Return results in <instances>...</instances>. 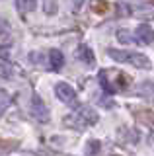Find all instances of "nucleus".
<instances>
[{
  "mask_svg": "<svg viewBox=\"0 0 154 156\" xmlns=\"http://www.w3.org/2000/svg\"><path fill=\"white\" fill-rule=\"evenodd\" d=\"M107 55L117 62H125V65H131L135 68H142V70H148L152 66L150 58L146 55L131 51V49H107Z\"/></svg>",
  "mask_w": 154,
  "mask_h": 156,
  "instance_id": "1",
  "label": "nucleus"
},
{
  "mask_svg": "<svg viewBox=\"0 0 154 156\" xmlns=\"http://www.w3.org/2000/svg\"><path fill=\"white\" fill-rule=\"evenodd\" d=\"M98 113H96V109L92 107H80V109H76L74 115L66 117V123H70V121H74L70 127H74V129H84V127H94L98 123Z\"/></svg>",
  "mask_w": 154,
  "mask_h": 156,
  "instance_id": "2",
  "label": "nucleus"
},
{
  "mask_svg": "<svg viewBox=\"0 0 154 156\" xmlns=\"http://www.w3.org/2000/svg\"><path fill=\"white\" fill-rule=\"evenodd\" d=\"M30 113H31L33 119L39 121V123H49V119H51L45 101H43L41 96H37V94H31V98H30Z\"/></svg>",
  "mask_w": 154,
  "mask_h": 156,
  "instance_id": "3",
  "label": "nucleus"
},
{
  "mask_svg": "<svg viewBox=\"0 0 154 156\" xmlns=\"http://www.w3.org/2000/svg\"><path fill=\"white\" fill-rule=\"evenodd\" d=\"M55 96L62 104H74L76 101V90L68 82H57L55 84Z\"/></svg>",
  "mask_w": 154,
  "mask_h": 156,
  "instance_id": "4",
  "label": "nucleus"
},
{
  "mask_svg": "<svg viewBox=\"0 0 154 156\" xmlns=\"http://www.w3.org/2000/svg\"><path fill=\"white\" fill-rule=\"evenodd\" d=\"M135 41H138L141 45H152L154 43V29L148 23H141L137 29H133Z\"/></svg>",
  "mask_w": 154,
  "mask_h": 156,
  "instance_id": "5",
  "label": "nucleus"
},
{
  "mask_svg": "<svg viewBox=\"0 0 154 156\" xmlns=\"http://www.w3.org/2000/svg\"><path fill=\"white\" fill-rule=\"evenodd\" d=\"M74 55L76 58H78L80 62H84L86 66H94V62H96V55H94V51H92V47L90 45H78L76 47V51H74Z\"/></svg>",
  "mask_w": 154,
  "mask_h": 156,
  "instance_id": "6",
  "label": "nucleus"
},
{
  "mask_svg": "<svg viewBox=\"0 0 154 156\" xmlns=\"http://www.w3.org/2000/svg\"><path fill=\"white\" fill-rule=\"evenodd\" d=\"M47 65L53 70H61L65 66V55H62V51H59V49H49V53H47Z\"/></svg>",
  "mask_w": 154,
  "mask_h": 156,
  "instance_id": "7",
  "label": "nucleus"
},
{
  "mask_svg": "<svg viewBox=\"0 0 154 156\" xmlns=\"http://www.w3.org/2000/svg\"><path fill=\"white\" fill-rule=\"evenodd\" d=\"M117 39L123 45H133L135 43V35L131 29H117Z\"/></svg>",
  "mask_w": 154,
  "mask_h": 156,
  "instance_id": "8",
  "label": "nucleus"
},
{
  "mask_svg": "<svg viewBox=\"0 0 154 156\" xmlns=\"http://www.w3.org/2000/svg\"><path fill=\"white\" fill-rule=\"evenodd\" d=\"M135 8L138 10L137 16H142V18H154V6H152V4L142 2V4H137Z\"/></svg>",
  "mask_w": 154,
  "mask_h": 156,
  "instance_id": "9",
  "label": "nucleus"
},
{
  "mask_svg": "<svg viewBox=\"0 0 154 156\" xmlns=\"http://www.w3.org/2000/svg\"><path fill=\"white\" fill-rule=\"evenodd\" d=\"M10 107V94L0 86V117L6 113V109Z\"/></svg>",
  "mask_w": 154,
  "mask_h": 156,
  "instance_id": "10",
  "label": "nucleus"
},
{
  "mask_svg": "<svg viewBox=\"0 0 154 156\" xmlns=\"http://www.w3.org/2000/svg\"><path fill=\"white\" fill-rule=\"evenodd\" d=\"M0 78H2V80H12L14 78L12 66L8 65V62H4V61H0Z\"/></svg>",
  "mask_w": 154,
  "mask_h": 156,
  "instance_id": "11",
  "label": "nucleus"
},
{
  "mask_svg": "<svg viewBox=\"0 0 154 156\" xmlns=\"http://www.w3.org/2000/svg\"><path fill=\"white\" fill-rule=\"evenodd\" d=\"M41 8H43V12H45L47 16H55V14L59 12V4L57 2H43Z\"/></svg>",
  "mask_w": 154,
  "mask_h": 156,
  "instance_id": "12",
  "label": "nucleus"
},
{
  "mask_svg": "<svg viewBox=\"0 0 154 156\" xmlns=\"http://www.w3.org/2000/svg\"><path fill=\"white\" fill-rule=\"evenodd\" d=\"M16 8L20 10L22 14H26V12L35 10V8H37V2H16Z\"/></svg>",
  "mask_w": 154,
  "mask_h": 156,
  "instance_id": "13",
  "label": "nucleus"
},
{
  "mask_svg": "<svg viewBox=\"0 0 154 156\" xmlns=\"http://www.w3.org/2000/svg\"><path fill=\"white\" fill-rule=\"evenodd\" d=\"M8 31H10V23H8L6 20L0 18V35H6Z\"/></svg>",
  "mask_w": 154,
  "mask_h": 156,
  "instance_id": "14",
  "label": "nucleus"
}]
</instances>
